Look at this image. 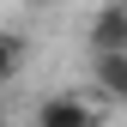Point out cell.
<instances>
[{"label": "cell", "mask_w": 127, "mask_h": 127, "mask_svg": "<svg viewBox=\"0 0 127 127\" xmlns=\"http://www.w3.org/2000/svg\"><path fill=\"white\" fill-rule=\"evenodd\" d=\"M30 127H109V103L91 91H49L30 109Z\"/></svg>", "instance_id": "obj_1"}, {"label": "cell", "mask_w": 127, "mask_h": 127, "mask_svg": "<svg viewBox=\"0 0 127 127\" xmlns=\"http://www.w3.org/2000/svg\"><path fill=\"white\" fill-rule=\"evenodd\" d=\"M85 49H91V55H121V49H127V6H121V0L91 6V18H85Z\"/></svg>", "instance_id": "obj_2"}, {"label": "cell", "mask_w": 127, "mask_h": 127, "mask_svg": "<svg viewBox=\"0 0 127 127\" xmlns=\"http://www.w3.org/2000/svg\"><path fill=\"white\" fill-rule=\"evenodd\" d=\"M91 97L109 109H127V49L121 55H91Z\"/></svg>", "instance_id": "obj_3"}, {"label": "cell", "mask_w": 127, "mask_h": 127, "mask_svg": "<svg viewBox=\"0 0 127 127\" xmlns=\"http://www.w3.org/2000/svg\"><path fill=\"white\" fill-rule=\"evenodd\" d=\"M24 61H30V36L24 30H0V91L24 73Z\"/></svg>", "instance_id": "obj_4"}, {"label": "cell", "mask_w": 127, "mask_h": 127, "mask_svg": "<svg viewBox=\"0 0 127 127\" xmlns=\"http://www.w3.org/2000/svg\"><path fill=\"white\" fill-rule=\"evenodd\" d=\"M24 6H55V0H24Z\"/></svg>", "instance_id": "obj_5"}, {"label": "cell", "mask_w": 127, "mask_h": 127, "mask_svg": "<svg viewBox=\"0 0 127 127\" xmlns=\"http://www.w3.org/2000/svg\"><path fill=\"white\" fill-rule=\"evenodd\" d=\"M0 127H12V121H6V109H0Z\"/></svg>", "instance_id": "obj_6"}, {"label": "cell", "mask_w": 127, "mask_h": 127, "mask_svg": "<svg viewBox=\"0 0 127 127\" xmlns=\"http://www.w3.org/2000/svg\"><path fill=\"white\" fill-rule=\"evenodd\" d=\"M121 6H127V0H121Z\"/></svg>", "instance_id": "obj_7"}]
</instances>
